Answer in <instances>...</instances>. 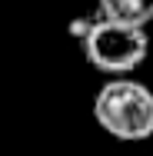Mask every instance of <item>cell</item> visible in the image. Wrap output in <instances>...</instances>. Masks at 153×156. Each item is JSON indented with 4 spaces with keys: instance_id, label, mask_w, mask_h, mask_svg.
<instances>
[{
    "instance_id": "obj_1",
    "label": "cell",
    "mask_w": 153,
    "mask_h": 156,
    "mask_svg": "<svg viewBox=\"0 0 153 156\" xmlns=\"http://www.w3.org/2000/svg\"><path fill=\"white\" fill-rule=\"evenodd\" d=\"M93 120L113 140L140 143L153 136V90L140 80L113 76L93 96Z\"/></svg>"
},
{
    "instance_id": "obj_2",
    "label": "cell",
    "mask_w": 153,
    "mask_h": 156,
    "mask_svg": "<svg viewBox=\"0 0 153 156\" xmlns=\"http://www.w3.org/2000/svg\"><path fill=\"white\" fill-rule=\"evenodd\" d=\"M150 53V37L140 27H126L113 20H97L83 27V57L100 73H133Z\"/></svg>"
},
{
    "instance_id": "obj_3",
    "label": "cell",
    "mask_w": 153,
    "mask_h": 156,
    "mask_svg": "<svg viewBox=\"0 0 153 156\" xmlns=\"http://www.w3.org/2000/svg\"><path fill=\"white\" fill-rule=\"evenodd\" d=\"M100 17L147 30V23L153 20V0H100Z\"/></svg>"
}]
</instances>
